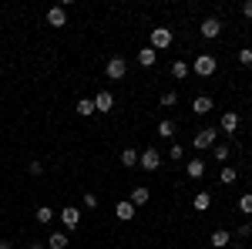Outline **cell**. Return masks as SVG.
I'll return each instance as SVG.
<instances>
[{"label":"cell","instance_id":"7402d4cb","mask_svg":"<svg viewBox=\"0 0 252 249\" xmlns=\"http://www.w3.org/2000/svg\"><path fill=\"white\" fill-rule=\"evenodd\" d=\"M121 165H125V169H135L138 165V152L135 148H121Z\"/></svg>","mask_w":252,"mask_h":249},{"label":"cell","instance_id":"44dd1931","mask_svg":"<svg viewBox=\"0 0 252 249\" xmlns=\"http://www.w3.org/2000/svg\"><path fill=\"white\" fill-rule=\"evenodd\" d=\"M78 115L81 118H91V115H94V98H81V101H78Z\"/></svg>","mask_w":252,"mask_h":249},{"label":"cell","instance_id":"cb8c5ba5","mask_svg":"<svg viewBox=\"0 0 252 249\" xmlns=\"http://www.w3.org/2000/svg\"><path fill=\"white\" fill-rule=\"evenodd\" d=\"M235 178H239V172H235L232 165H225V169H222V172H219V182H222V185H232Z\"/></svg>","mask_w":252,"mask_h":249},{"label":"cell","instance_id":"f546056e","mask_svg":"<svg viewBox=\"0 0 252 249\" xmlns=\"http://www.w3.org/2000/svg\"><path fill=\"white\" fill-rule=\"evenodd\" d=\"M235 236H239V243H242V239H249V236H252V226H249V222H242V226H239V232H235Z\"/></svg>","mask_w":252,"mask_h":249},{"label":"cell","instance_id":"f1b7e54d","mask_svg":"<svg viewBox=\"0 0 252 249\" xmlns=\"http://www.w3.org/2000/svg\"><path fill=\"white\" fill-rule=\"evenodd\" d=\"M168 158H172V162H182V158H185V148H182V145H172Z\"/></svg>","mask_w":252,"mask_h":249},{"label":"cell","instance_id":"ffe728a7","mask_svg":"<svg viewBox=\"0 0 252 249\" xmlns=\"http://www.w3.org/2000/svg\"><path fill=\"white\" fill-rule=\"evenodd\" d=\"M172 77L175 81H185L189 77V61H172Z\"/></svg>","mask_w":252,"mask_h":249},{"label":"cell","instance_id":"e0dca14e","mask_svg":"<svg viewBox=\"0 0 252 249\" xmlns=\"http://www.w3.org/2000/svg\"><path fill=\"white\" fill-rule=\"evenodd\" d=\"M192 206H195V212H205L209 206H212V192H209V189H202L198 195H195V202H192Z\"/></svg>","mask_w":252,"mask_h":249},{"label":"cell","instance_id":"7c38bea8","mask_svg":"<svg viewBox=\"0 0 252 249\" xmlns=\"http://www.w3.org/2000/svg\"><path fill=\"white\" fill-rule=\"evenodd\" d=\"M212 108H215V101H212L209 95H198V98H192V111H195V115H209Z\"/></svg>","mask_w":252,"mask_h":249},{"label":"cell","instance_id":"d6a6232c","mask_svg":"<svg viewBox=\"0 0 252 249\" xmlns=\"http://www.w3.org/2000/svg\"><path fill=\"white\" fill-rule=\"evenodd\" d=\"M242 17L252 20V0H242Z\"/></svg>","mask_w":252,"mask_h":249},{"label":"cell","instance_id":"8d00e7d4","mask_svg":"<svg viewBox=\"0 0 252 249\" xmlns=\"http://www.w3.org/2000/svg\"><path fill=\"white\" fill-rule=\"evenodd\" d=\"M249 165H252V155H249Z\"/></svg>","mask_w":252,"mask_h":249},{"label":"cell","instance_id":"d4e9b609","mask_svg":"<svg viewBox=\"0 0 252 249\" xmlns=\"http://www.w3.org/2000/svg\"><path fill=\"white\" fill-rule=\"evenodd\" d=\"M239 212H242V215H252V192L239 195Z\"/></svg>","mask_w":252,"mask_h":249},{"label":"cell","instance_id":"52a82bcc","mask_svg":"<svg viewBox=\"0 0 252 249\" xmlns=\"http://www.w3.org/2000/svg\"><path fill=\"white\" fill-rule=\"evenodd\" d=\"M215 138H219V132H215V128H202V132L192 138V145L198 148V152H205V148H212V145H215Z\"/></svg>","mask_w":252,"mask_h":249},{"label":"cell","instance_id":"484cf974","mask_svg":"<svg viewBox=\"0 0 252 249\" xmlns=\"http://www.w3.org/2000/svg\"><path fill=\"white\" fill-rule=\"evenodd\" d=\"M212 148H215V162H229V155H232V148H229V145H219V142H215Z\"/></svg>","mask_w":252,"mask_h":249},{"label":"cell","instance_id":"5bb4252c","mask_svg":"<svg viewBox=\"0 0 252 249\" xmlns=\"http://www.w3.org/2000/svg\"><path fill=\"white\" fill-rule=\"evenodd\" d=\"M67 246H71L67 232H51V236H47V249H67Z\"/></svg>","mask_w":252,"mask_h":249},{"label":"cell","instance_id":"9c48e42d","mask_svg":"<svg viewBox=\"0 0 252 249\" xmlns=\"http://www.w3.org/2000/svg\"><path fill=\"white\" fill-rule=\"evenodd\" d=\"M128 202H131L135 209L148 206V202H152V189H145V185H135V189H131V195H128Z\"/></svg>","mask_w":252,"mask_h":249},{"label":"cell","instance_id":"ac0fdd59","mask_svg":"<svg viewBox=\"0 0 252 249\" xmlns=\"http://www.w3.org/2000/svg\"><path fill=\"white\" fill-rule=\"evenodd\" d=\"M185 172H189V178H202V175H205V162H202V158H192V162L185 165Z\"/></svg>","mask_w":252,"mask_h":249},{"label":"cell","instance_id":"ba28073f","mask_svg":"<svg viewBox=\"0 0 252 249\" xmlns=\"http://www.w3.org/2000/svg\"><path fill=\"white\" fill-rule=\"evenodd\" d=\"M135 215H138V209L128 202V199H121V202L115 206V219H118V222H131Z\"/></svg>","mask_w":252,"mask_h":249},{"label":"cell","instance_id":"7a4b0ae2","mask_svg":"<svg viewBox=\"0 0 252 249\" xmlns=\"http://www.w3.org/2000/svg\"><path fill=\"white\" fill-rule=\"evenodd\" d=\"M215 68H219L215 54H195V61H192V71H195L198 77H212V74H215Z\"/></svg>","mask_w":252,"mask_h":249},{"label":"cell","instance_id":"d6986e66","mask_svg":"<svg viewBox=\"0 0 252 249\" xmlns=\"http://www.w3.org/2000/svg\"><path fill=\"white\" fill-rule=\"evenodd\" d=\"M34 219H37L40 226H51V222H54V209H51V206H40V209L34 212Z\"/></svg>","mask_w":252,"mask_h":249},{"label":"cell","instance_id":"e575fe53","mask_svg":"<svg viewBox=\"0 0 252 249\" xmlns=\"http://www.w3.org/2000/svg\"><path fill=\"white\" fill-rule=\"evenodd\" d=\"M27 249H47V243H31Z\"/></svg>","mask_w":252,"mask_h":249},{"label":"cell","instance_id":"30bf717a","mask_svg":"<svg viewBox=\"0 0 252 249\" xmlns=\"http://www.w3.org/2000/svg\"><path fill=\"white\" fill-rule=\"evenodd\" d=\"M111 108H115V95H111V91H97V95H94V111L108 115Z\"/></svg>","mask_w":252,"mask_h":249},{"label":"cell","instance_id":"4dcf8cb0","mask_svg":"<svg viewBox=\"0 0 252 249\" xmlns=\"http://www.w3.org/2000/svg\"><path fill=\"white\" fill-rule=\"evenodd\" d=\"M27 172L31 175H44V162H27Z\"/></svg>","mask_w":252,"mask_h":249},{"label":"cell","instance_id":"1f68e13d","mask_svg":"<svg viewBox=\"0 0 252 249\" xmlns=\"http://www.w3.org/2000/svg\"><path fill=\"white\" fill-rule=\"evenodd\" d=\"M84 206H88V209H97V195L94 192H84Z\"/></svg>","mask_w":252,"mask_h":249},{"label":"cell","instance_id":"3957f363","mask_svg":"<svg viewBox=\"0 0 252 249\" xmlns=\"http://www.w3.org/2000/svg\"><path fill=\"white\" fill-rule=\"evenodd\" d=\"M104 74H108V81H121V77L128 74V61L121 58V54L108 58V64H104Z\"/></svg>","mask_w":252,"mask_h":249},{"label":"cell","instance_id":"6da1fadb","mask_svg":"<svg viewBox=\"0 0 252 249\" xmlns=\"http://www.w3.org/2000/svg\"><path fill=\"white\" fill-rule=\"evenodd\" d=\"M172 40H175L172 27H155V31L148 34V47H152V51H168Z\"/></svg>","mask_w":252,"mask_h":249},{"label":"cell","instance_id":"836d02e7","mask_svg":"<svg viewBox=\"0 0 252 249\" xmlns=\"http://www.w3.org/2000/svg\"><path fill=\"white\" fill-rule=\"evenodd\" d=\"M0 249H14V243L10 239H0Z\"/></svg>","mask_w":252,"mask_h":249},{"label":"cell","instance_id":"5b68a950","mask_svg":"<svg viewBox=\"0 0 252 249\" xmlns=\"http://www.w3.org/2000/svg\"><path fill=\"white\" fill-rule=\"evenodd\" d=\"M58 219L64 222V229H71V232L81 229V209L78 206H64V209L58 212Z\"/></svg>","mask_w":252,"mask_h":249},{"label":"cell","instance_id":"8fae6325","mask_svg":"<svg viewBox=\"0 0 252 249\" xmlns=\"http://www.w3.org/2000/svg\"><path fill=\"white\" fill-rule=\"evenodd\" d=\"M47 24H51V27H64V24H67V10H64V3H54V7L47 10Z\"/></svg>","mask_w":252,"mask_h":249},{"label":"cell","instance_id":"2e32d148","mask_svg":"<svg viewBox=\"0 0 252 249\" xmlns=\"http://www.w3.org/2000/svg\"><path fill=\"white\" fill-rule=\"evenodd\" d=\"M229 243H232V232L229 229H215L212 232V246L215 249H229Z\"/></svg>","mask_w":252,"mask_h":249},{"label":"cell","instance_id":"277c9868","mask_svg":"<svg viewBox=\"0 0 252 249\" xmlns=\"http://www.w3.org/2000/svg\"><path fill=\"white\" fill-rule=\"evenodd\" d=\"M138 169L158 172V169H161V152H158V148H145V152L138 155Z\"/></svg>","mask_w":252,"mask_h":249},{"label":"cell","instance_id":"4316f807","mask_svg":"<svg viewBox=\"0 0 252 249\" xmlns=\"http://www.w3.org/2000/svg\"><path fill=\"white\" fill-rule=\"evenodd\" d=\"M235 58H239L242 68H252V47H239V54H235Z\"/></svg>","mask_w":252,"mask_h":249},{"label":"cell","instance_id":"83f0119b","mask_svg":"<svg viewBox=\"0 0 252 249\" xmlns=\"http://www.w3.org/2000/svg\"><path fill=\"white\" fill-rule=\"evenodd\" d=\"M175 101H178V95L175 91H165L161 95V108H175Z\"/></svg>","mask_w":252,"mask_h":249},{"label":"cell","instance_id":"9a60e30c","mask_svg":"<svg viewBox=\"0 0 252 249\" xmlns=\"http://www.w3.org/2000/svg\"><path fill=\"white\" fill-rule=\"evenodd\" d=\"M135 61L141 64V68H152V64L158 61V51H152V47H141V51L135 54Z\"/></svg>","mask_w":252,"mask_h":249},{"label":"cell","instance_id":"603a6c76","mask_svg":"<svg viewBox=\"0 0 252 249\" xmlns=\"http://www.w3.org/2000/svg\"><path fill=\"white\" fill-rule=\"evenodd\" d=\"M158 135H161V138H175V121L172 118H161V121H158Z\"/></svg>","mask_w":252,"mask_h":249},{"label":"cell","instance_id":"d590c367","mask_svg":"<svg viewBox=\"0 0 252 249\" xmlns=\"http://www.w3.org/2000/svg\"><path fill=\"white\" fill-rule=\"evenodd\" d=\"M229 249H242V246H229Z\"/></svg>","mask_w":252,"mask_h":249},{"label":"cell","instance_id":"4fadbf2b","mask_svg":"<svg viewBox=\"0 0 252 249\" xmlns=\"http://www.w3.org/2000/svg\"><path fill=\"white\" fill-rule=\"evenodd\" d=\"M219 128H222L225 135H235V132H239V115H235V111H225L222 121H219Z\"/></svg>","mask_w":252,"mask_h":249},{"label":"cell","instance_id":"8992f818","mask_svg":"<svg viewBox=\"0 0 252 249\" xmlns=\"http://www.w3.org/2000/svg\"><path fill=\"white\" fill-rule=\"evenodd\" d=\"M198 34H202L205 40H215L219 34H222V20L219 17H205L202 24H198Z\"/></svg>","mask_w":252,"mask_h":249}]
</instances>
